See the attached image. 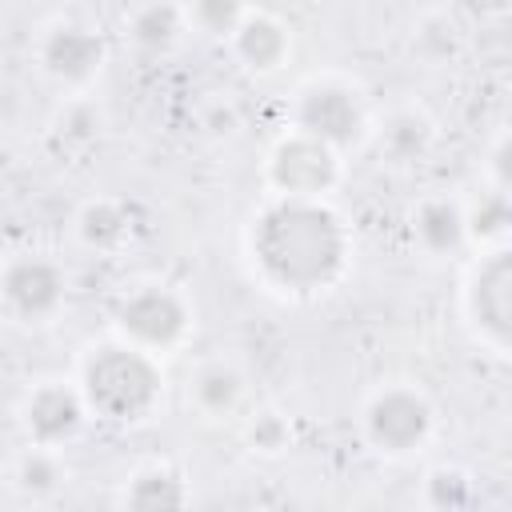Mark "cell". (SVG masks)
Instances as JSON below:
<instances>
[{
    "mask_svg": "<svg viewBox=\"0 0 512 512\" xmlns=\"http://www.w3.org/2000/svg\"><path fill=\"white\" fill-rule=\"evenodd\" d=\"M192 404L204 412V416H232L244 400V376L216 360V364H204L196 376H192V388H188Z\"/></svg>",
    "mask_w": 512,
    "mask_h": 512,
    "instance_id": "obj_15",
    "label": "cell"
},
{
    "mask_svg": "<svg viewBox=\"0 0 512 512\" xmlns=\"http://www.w3.org/2000/svg\"><path fill=\"white\" fill-rule=\"evenodd\" d=\"M352 256L344 220L308 196H272L248 224V260L264 288L280 296L328 292Z\"/></svg>",
    "mask_w": 512,
    "mask_h": 512,
    "instance_id": "obj_1",
    "label": "cell"
},
{
    "mask_svg": "<svg viewBox=\"0 0 512 512\" xmlns=\"http://www.w3.org/2000/svg\"><path fill=\"white\" fill-rule=\"evenodd\" d=\"M248 440H252V448H260V452H280V448L288 444V424H284V416L260 412V416L248 424Z\"/></svg>",
    "mask_w": 512,
    "mask_h": 512,
    "instance_id": "obj_22",
    "label": "cell"
},
{
    "mask_svg": "<svg viewBox=\"0 0 512 512\" xmlns=\"http://www.w3.org/2000/svg\"><path fill=\"white\" fill-rule=\"evenodd\" d=\"M292 124L296 132L344 152L352 148L364 128H368V116H364V104L360 96L340 84V80H316L308 84L300 96H296V108H292Z\"/></svg>",
    "mask_w": 512,
    "mask_h": 512,
    "instance_id": "obj_7",
    "label": "cell"
},
{
    "mask_svg": "<svg viewBox=\"0 0 512 512\" xmlns=\"http://www.w3.org/2000/svg\"><path fill=\"white\" fill-rule=\"evenodd\" d=\"M184 28V16L172 0H148L128 16V36L140 52H168Z\"/></svg>",
    "mask_w": 512,
    "mask_h": 512,
    "instance_id": "obj_17",
    "label": "cell"
},
{
    "mask_svg": "<svg viewBox=\"0 0 512 512\" xmlns=\"http://www.w3.org/2000/svg\"><path fill=\"white\" fill-rule=\"evenodd\" d=\"M228 44L248 72H276L288 56V28L268 12H244Z\"/></svg>",
    "mask_w": 512,
    "mask_h": 512,
    "instance_id": "obj_11",
    "label": "cell"
},
{
    "mask_svg": "<svg viewBox=\"0 0 512 512\" xmlns=\"http://www.w3.org/2000/svg\"><path fill=\"white\" fill-rule=\"evenodd\" d=\"M76 232L88 248L96 252H112L120 244L132 240V212L120 200H92L80 208L76 216Z\"/></svg>",
    "mask_w": 512,
    "mask_h": 512,
    "instance_id": "obj_16",
    "label": "cell"
},
{
    "mask_svg": "<svg viewBox=\"0 0 512 512\" xmlns=\"http://www.w3.org/2000/svg\"><path fill=\"white\" fill-rule=\"evenodd\" d=\"M188 500H192V492H188L184 476L164 464H148V468L132 472L128 488H124V504L140 508V512H168V508H184Z\"/></svg>",
    "mask_w": 512,
    "mask_h": 512,
    "instance_id": "obj_13",
    "label": "cell"
},
{
    "mask_svg": "<svg viewBox=\"0 0 512 512\" xmlns=\"http://www.w3.org/2000/svg\"><path fill=\"white\" fill-rule=\"evenodd\" d=\"M508 224H512V208H508V192L504 188H484L468 208H464V232L472 244L480 248H496L508 244Z\"/></svg>",
    "mask_w": 512,
    "mask_h": 512,
    "instance_id": "obj_18",
    "label": "cell"
},
{
    "mask_svg": "<svg viewBox=\"0 0 512 512\" xmlns=\"http://www.w3.org/2000/svg\"><path fill=\"white\" fill-rule=\"evenodd\" d=\"M412 236L428 256H448L468 244L464 232V208L448 196H428L412 212Z\"/></svg>",
    "mask_w": 512,
    "mask_h": 512,
    "instance_id": "obj_12",
    "label": "cell"
},
{
    "mask_svg": "<svg viewBox=\"0 0 512 512\" xmlns=\"http://www.w3.org/2000/svg\"><path fill=\"white\" fill-rule=\"evenodd\" d=\"M188 12H192V24H196L200 32L228 40L232 28L240 24V16H244L248 8H244V0H192Z\"/></svg>",
    "mask_w": 512,
    "mask_h": 512,
    "instance_id": "obj_21",
    "label": "cell"
},
{
    "mask_svg": "<svg viewBox=\"0 0 512 512\" xmlns=\"http://www.w3.org/2000/svg\"><path fill=\"white\" fill-rule=\"evenodd\" d=\"M64 292H68V276L52 256L24 252L0 268V300L16 320L28 324L52 320L64 304Z\"/></svg>",
    "mask_w": 512,
    "mask_h": 512,
    "instance_id": "obj_8",
    "label": "cell"
},
{
    "mask_svg": "<svg viewBox=\"0 0 512 512\" xmlns=\"http://www.w3.org/2000/svg\"><path fill=\"white\" fill-rule=\"evenodd\" d=\"M40 64L56 84L68 88H84L100 76L104 68V40L76 20H60L44 32L40 40Z\"/></svg>",
    "mask_w": 512,
    "mask_h": 512,
    "instance_id": "obj_10",
    "label": "cell"
},
{
    "mask_svg": "<svg viewBox=\"0 0 512 512\" xmlns=\"http://www.w3.org/2000/svg\"><path fill=\"white\" fill-rule=\"evenodd\" d=\"M20 420H24V432H28L32 444H40V448H60V444H68V440L84 428L88 404H84V396H80L76 384L44 380V384H36V388L28 392Z\"/></svg>",
    "mask_w": 512,
    "mask_h": 512,
    "instance_id": "obj_9",
    "label": "cell"
},
{
    "mask_svg": "<svg viewBox=\"0 0 512 512\" xmlns=\"http://www.w3.org/2000/svg\"><path fill=\"white\" fill-rule=\"evenodd\" d=\"M464 316L480 344L508 352L512 344V252L508 244L484 248L464 280Z\"/></svg>",
    "mask_w": 512,
    "mask_h": 512,
    "instance_id": "obj_4",
    "label": "cell"
},
{
    "mask_svg": "<svg viewBox=\"0 0 512 512\" xmlns=\"http://www.w3.org/2000/svg\"><path fill=\"white\" fill-rule=\"evenodd\" d=\"M112 324L120 340L144 348V352H172L192 332V308L188 300L168 284H140L120 296Z\"/></svg>",
    "mask_w": 512,
    "mask_h": 512,
    "instance_id": "obj_3",
    "label": "cell"
},
{
    "mask_svg": "<svg viewBox=\"0 0 512 512\" xmlns=\"http://www.w3.org/2000/svg\"><path fill=\"white\" fill-rule=\"evenodd\" d=\"M360 424H364V440L376 452L408 456V452L428 444V436L436 428V412L420 388L388 384V388L372 392V400L360 412Z\"/></svg>",
    "mask_w": 512,
    "mask_h": 512,
    "instance_id": "obj_5",
    "label": "cell"
},
{
    "mask_svg": "<svg viewBox=\"0 0 512 512\" xmlns=\"http://www.w3.org/2000/svg\"><path fill=\"white\" fill-rule=\"evenodd\" d=\"M264 180H268L272 196L324 200L340 180V152L320 144V140H312V136H304V132H288L268 152Z\"/></svg>",
    "mask_w": 512,
    "mask_h": 512,
    "instance_id": "obj_6",
    "label": "cell"
},
{
    "mask_svg": "<svg viewBox=\"0 0 512 512\" xmlns=\"http://www.w3.org/2000/svg\"><path fill=\"white\" fill-rule=\"evenodd\" d=\"M76 388L88 404V416L108 424H136L156 412L164 396V372L152 352L128 340H108L84 356Z\"/></svg>",
    "mask_w": 512,
    "mask_h": 512,
    "instance_id": "obj_2",
    "label": "cell"
},
{
    "mask_svg": "<svg viewBox=\"0 0 512 512\" xmlns=\"http://www.w3.org/2000/svg\"><path fill=\"white\" fill-rule=\"evenodd\" d=\"M424 500L432 508H444V512H460V508H472L480 500V488L476 480L464 472V468H432L428 480H424Z\"/></svg>",
    "mask_w": 512,
    "mask_h": 512,
    "instance_id": "obj_19",
    "label": "cell"
},
{
    "mask_svg": "<svg viewBox=\"0 0 512 512\" xmlns=\"http://www.w3.org/2000/svg\"><path fill=\"white\" fill-rule=\"evenodd\" d=\"M60 480H64V468H60L56 448H40V444H32V448L24 452V460L16 464V484H20L24 492H32V496H48V492H56Z\"/></svg>",
    "mask_w": 512,
    "mask_h": 512,
    "instance_id": "obj_20",
    "label": "cell"
},
{
    "mask_svg": "<svg viewBox=\"0 0 512 512\" xmlns=\"http://www.w3.org/2000/svg\"><path fill=\"white\" fill-rule=\"evenodd\" d=\"M508 156H512V144H508V132H500L496 144H492V188H504V192H508V184H512V176H508Z\"/></svg>",
    "mask_w": 512,
    "mask_h": 512,
    "instance_id": "obj_23",
    "label": "cell"
},
{
    "mask_svg": "<svg viewBox=\"0 0 512 512\" xmlns=\"http://www.w3.org/2000/svg\"><path fill=\"white\" fill-rule=\"evenodd\" d=\"M432 140H436V128L424 112L416 108H400L384 120L380 128V152L392 160V164H416L432 152Z\"/></svg>",
    "mask_w": 512,
    "mask_h": 512,
    "instance_id": "obj_14",
    "label": "cell"
}]
</instances>
